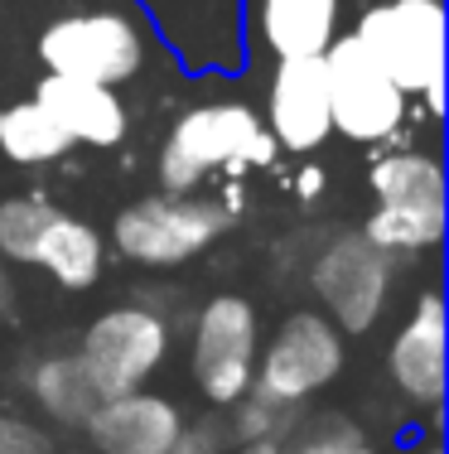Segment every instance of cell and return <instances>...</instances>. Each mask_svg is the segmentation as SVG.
Returning <instances> with one entry per match:
<instances>
[{"label":"cell","mask_w":449,"mask_h":454,"mask_svg":"<svg viewBox=\"0 0 449 454\" xmlns=\"http://www.w3.org/2000/svg\"><path fill=\"white\" fill-rule=\"evenodd\" d=\"M281 145L266 131L261 112L247 102H198L174 116L159 145V193H198L213 175L271 169Z\"/></svg>","instance_id":"6da1fadb"},{"label":"cell","mask_w":449,"mask_h":454,"mask_svg":"<svg viewBox=\"0 0 449 454\" xmlns=\"http://www.w3.org/2000/svg\"><path fill=\"white\" fill-rule=\"evenodd\" d=\"M445 0H368L348 29L430 121L445 116Z\"/></svg>","instance_id":"7a4b0ae2"},{"label":"cell","mask_w":449,"mask_h":454,"mask_svg":"<svg viewBox=\"0 0 449 454\" xmlns=\"http://www.w3.org/2000/svg\"><path fill=\"white\" fill-rule=\"evenodd\" d=\"M232 213L213 193H145L112 218V247L131 266L179 271L222 242Z\"/></svg>","instance_id":"3957f363"},{"label":"cell","mask_w":449,"mask_h":454,"mask_svg":"<svg viewBox=\"0 0 449 454\" xmlns=\"http://www.w3.org/2000/svg\"><path fill=\"white\" fill-rule=\"evenodd\" d=\"M39 63L63 78H88V82H121L141 78L150 63V35L145 20L126 5H82L63 10L39 29Z\"/></svg>","instance_id":"277c9868"},{"label":"cell","mask_w":449,"mask_h":454,"mask_svg":"<svg viewBox=\"0 0 449 454\" xmlns=\"http://www.w3.org/2000/svg\"><path fill=\"white\" fill-rule=\"evenodd\" d=\"M319 59H324V78H329L334 136H344L362 150L391 145L406 131V121H411V97L391 82V73L352 35H338Z\"/></svg>","instance_id":"5b68a950"},{"label":"cell","mask_w":449,"mask_h":454,"mask_svg":"<svg viewBox=\"0 0 449 454\" xmlns=\"http://www.w3.org/2000/svg\"><path fill=\"white\" fill-rule=\"evenodd\" d=\"M344 363H348V343L334 329V319L319 315V309H290L275 324L271 339H261L252 396L299 411L309 396H319L324 387L338 382Z\"/></svg>","instance_id":"8992f818"},{"label":"cell","mask_w":449,"mask_h":454,"mask_svg":"<svg viewBox=\"0 0 449 454\" xmlns=\"http://www.w3.org/2000/svg\"><path fill=\"white\" fill-rule=\"evenodd\" d=\"M309 295L319 300V315L334 319L344 333H372L397 295V262L368 242L362 232H334L309 256Z\"/></svg>","instance_id":"52a82bcc"},{"label":"cell","mask_w":449,"mask_h":454,"mask_svg":"<svg viewBox=\"0 0 449 454\" xmlns=\"http://www.w3.org/2000/svg\"><path fill=\"white\" fill-rule=\"evenodd\" d=\"M256 353H261V315L247 295L218 290L194 315V348L189 367L208 406H237L252 392Z\"/></svg>","instance_id":"ba28073f"},{"label":"cell","mask_w":449,"mask_h":454,"mask_svg":"<svg viewBox=\"0 0 449 454\" xmlns=\"http://www.w3.org/2000/svg\"><path fill=\"white\" fill-rule=\"evenodd\" d=\"M169 319L150 305H116L102 309L97 319L82 329L78 358L97 377L102 396H121L145 387L169 358Z\"/></svg>","instance_id":"9c48e42d"},{"label":"cell","mask_w":449,"mask_h":454,"mask_svg":"<svg viewBox=\"0 0 449 454\" xmlns=\"http://www.w3.org/2000/svg\"><path fill=\"white\" fill-rule=\"evenodd\" d=\"M445 343H449V319H445V295L421 290L406 309L387 343V377L401 402L440 411L445 402Z\"/></svg>","instance_id":"30bf717a"},{"label":"cell","mask_w":449,"mask_h":454,"mask_svg":"<svg viewBox=\"0 0 449 454\" xmlns=\"http://www.w3.org/2000/svg\"><path fill=\"white\" fill-rule=\"evenodd\" d=\"M261 121H266V131L275 136L281 155L309 160L314 150H324L329 136H334L324 59H281L275 63Z\"/></svg>","instance_id":"8fae6325"},{"label":"cell","mask_w":449,"mask_h":454,"mask_svg":"<svg viewBox=\"0 0 449 454\" xmlns=\"http://www.w3.org/2000/svg\"><path fill=\"white\" fill-rule=\"evenodd\" d=\"M352 0H247L252 39L281 59H319L338 35H348Z\"/></svg>","instance_id":"7c38bea8"},{"label":"cell","mask_w":449,"mask_h":454,"mask_svg":"<svg viewBox=\"0 0 449 454\" xmlns=\"http://www.w3.org/2000/svg\"><path fill=\"white\" fill-rule=\"evenodd\" d=\"M179 426H184V411L169 396L135 387V392L106 396V402L88 416L82 435L97 454H169Z\"/></svg>","instance_id":"4fadbf2b"},{"label":"cell","mask_w":449,"mask_h":454,"mask_svg":"<svg viewBox=\"0 0 449 454\" xmlns=\"http://www.w3.org/2000/svg\"><path fill=\"white\" fill-rule=\"evenodd\" d=\"M35 102L63 126V136H68L73 145L116 150L126 140V131H131V112H126V102L116 97V88H106V82L44 73L39 88H35Z\"/></svg>","instance_id":"5bb4252c"},{"label":"cell","mask_w":449,"mask_h":454,"mask_svg":"<svg viewBox=\"0 0 449 454\" xmlns=\"http://www.w3.org/2000/svg\"><path fill=\"white\" fill-rule=\"evenodd\" d=\"M102 262H106V247H102L97 227L68 208H53L44 237L35 247L39 271L63 290H92L102 280Z\"/></svg>","instance_id":"9a60e30c"},{"label":"cell","mask_w":449,"mask_h":454,"mask_svg":"<svg viewBox=\"0 0 449 454\" xmlns=\"http://www.w3.org/2000/svg\"><path fill=\"white\" fill-rule=\"evenodd\" d=\"M29 396H35V406L49 420L73 426V430L88 426V416L106 402L97 377L88 372V363L78 353H49V358H39L29 367Z\"/></svg>","instance_id":"2e32d148"},{"label":"cell","mask_w":449,"mask_h":454,"mask_svg":"<svg viewBox=\"0 0 449 454\" xmlns=\"http://www.w3.org/2000/svg\"><path fill=\"white\" fill-rule=\"evenodd\" d=\"M445 223H449L445 203H377L358 232L377 252H387L391 262H406V256L435 252L445 242Z\"/></svg>","instance_id":"e0dca14e"},{"label":"cell","mask_w":449,"mask_h":454,"mask_svg":"<svg viewBox=\"0 0 449 454\" xmlns=\"http://www.w3.org/2000/svg\"><path fill=\"white\" fill-rule=\"evenodd\" d=\"M368 189L377 203H445V160L435 150H382L368 165Z\"/></svg>","instance_id":"ac0fdd59"},{"label":"cell","mask_w":449,"mask_h":454,"mask_svg":"<svg viewBox=\"0 0 449 454\" xmlns=\"http://www.w3.org/2000/svg\"><path fill=\"white\" fill-rule=\"evenodd\" d=\"M0 155L19 169H44L73 155V140L35 97H25V102L0 106Z\"/></svg>","instance_id":"d6986e66"},{"label":"cell","mask_w":449,"mask_h":454,"mask_svg":"<svg viewBox=\"0 0 449 454\" xmlns=\"http://www.w3.org/2000/svg\"><path fill=\"white\" fill-rule=\"evenodd\" d=\"M281 454H377V445L344 411H319L281 440Z\"/></svg>","instance_id":"ffe728a7"},{"label":"cell","mask_w":449,"mask_h":454,"mask_svg":"<svg viewBox=\"0 0 449 454\" xmlns=\"http://www.w3.org/2000/svg\"><path fill=\"white\" fill-rule=\"evenodd\" d=\"M53 218V203L44 193H15L0 203V262L5 266H35V247Z\"/></svg>","instance_id":"44dd1931"},{"label":"cell","mask_w":449,"mask_h":454,"mask_svg":"<svg viewBox=\"0 0 449 454\" xmlns=\"http://www.w3.org/2000/svg\"><path fill=\"white\" fill-rule=\"evenodd\" d=\"M228 430H232L237 445H252V440H271V445H281V440L295 430V411L290 406H275V402H261V396L247 392L237 406H232Z\"/></svg>","instance_id":"7402d4cb"},{"label":"cell","mask_w":449,"mask_h":454,"mask_svg":"<svg viewBox=\"0 0 449 454\" xmlns=\"http://www.w3.org/2000/svg\"><path fill=\"white\" fill-rule=\"evenodd\" d=\"M228 450H232V430L218 416H194V420L184 416L174 445H169V454H228Z\"/></svg>","instance_id":"603a6c76"},{"label":"cell","mask_w":449,"mask_h":454,"mask_svg":"<svg viewBox=\"0 0 449 454\" xmlns=\"http://www.w3.org/2000/svg\"><path fill=\"white\" fill-rule=\"evenodd\" d=\"M0 454H53V440L29 420L0 416Z\"/></svg>","instance_id":"cb8c5ba5"},{"label":"cell","mask_w":449,"mask_h":454,"mask_svg":"<svg viewBox=\"0 0 449 454\" xmlns=\"http://www.w3.org/2000/svg\"><path fill=\"white\" fill-rule=\"evenodd\" d=\"M319 193H324V169L309 160V165L295 169V199H299V203H314Z\"/></svg>","instance_id":"d4e9b609"},{"label":"cell","mask_w":449,"mask_h":454,"mask_svg":"<svg viewBox=\"0 0 449 454\" xmlns=\"http://www.w3.org/2000/svg\"><path fill=\"white\" fill-rule=\"evenodd\" d=\"M15 315V276H10V266L0 262V319Z\"/></svg>","instance_id":"484cf974"},{"label":"cell","mask_w":449,"mask_h":454,"mask_svg":"<svg viewBox=\"0 0 449 454\" xmlns=\"http://www.w3.org/2000/svg\"><path fill=\"white\" fill-rule=\"evenodd\" d=\"M228 454H281V445H271V440H252V445H237Z\"/></svg>","instance_id":"4316f807"},{"label":"cell","mask_w":449,"mask_h":454,"mask_svg":"<svg viewBox=\"0 0 449 454\" xmlns=\"http://www.w3.org/2000/svg\"><path fill=\"white\" fill-rule=\"evenodd\" d=\"M411 454H445V450H440V440H425V445L411 450Z\"/></svg>","instance_id":"83f0119b"}]
</instances>
